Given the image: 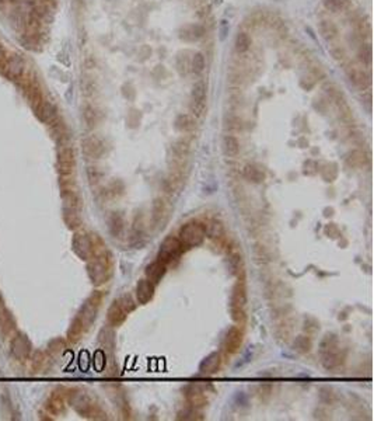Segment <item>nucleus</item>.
<instances>
[{
  "label": "nucleus",
  "mask_w": 374,
  "mask_h": 421,
  "mask_svg": "<svg viewBox=\"0 0 374 421\" xmlns=\"http://www.w3.org/2000/svg\"><path fill=\"white\" fill-rule=\"evenodd\" d=\"M206 237L205 226L199 222H187L182 225L178 232V239L181 241L184 247H198L200 246Z\"/></svg>",
  "instance_id": "nucleus-1"
},
{
  "label": "nucleus",
  "mask_w": 374,
  "mask_h": 421,
  "mask_svg": "<svg viewBox=\"0 0 374 421\" xmlns=\"http://www.w3.org/2000/svg\"><path fill=\"white\" fill-rule=\"evenodd\" d=\"M182 253H184V244L180 241V239L175 236H167L160 244V249L157 253V260L161 261L163 264L170 265L178 261Z\"/></svg>",
  "instance_id": "nucleus-2"
},
{
  "label": "nucleus",
  "mask_w": 374,
  "mask_h": 421,
  "mask_svg": "<svg viewBox=\"0 0 374 421\" xmlns=\"http://www.w3.org/2000/svg\"><path fill=\"white\" fill-rule=\"evenodd\" d=\"M101 302H103V294L101 292H93V294L89 296V299L85 302V305L81 306L80 312L77 313V318L81 325L85 327V330L87 331L91 327V325L96 322L97 313H98V309L101 306Z\"/></svg>",
  "instance_id": "nucleus-3"
},
{
  "label": "nucleus",
  "mask_w": 374,
  "mask_h": 421,
  "mask_svg": "<svg viewBox=\"0 0 374 421\" xmlns=\"http://www.w3.org/2000/svg\"><path fill=\"white\" fill-rule=\"evenodd\" d=\"M170 215H171V206L169 202L163 197H157L151 205V223L154 225V228L163 229L165 223L169 222Z\"/></svg>",
  "instance_id": "nucleus-4"
},
{
  "label": "nucleus",
  "mask_w": 374,
  "mask_h": 421,
  "mask_svg": "<svg viewBox=\"0 0 374 421\" xmlns=\"http://www.w3.org/2000/svg\"><path fill=\"white\" fill-rule=\"evenodd\" d=\"M81 151L85 153V156L93 159V160H97V159H101L105 155L107 146L100 136L90 135V136H87L81 141Z\"/></svg>",
  "instance_id": "nucleus-5"
},
{
  "label": "nucleus",
  "mask_w": 374,
  "mask_h": 421,
  "mask_svg": "<svg viewBox=\"0 0 374 421\" xmlns=\"http://www.w3.org/2000/svg\"><path fill=\"white\" fill-rule=\"evenodd\" d=\"M72 246L74 253L83 260H90L93 253H94L93 237L85 233V232H77L76 235L73 236Z\"/></svg>",
  "instance_id": "nucleus-6"
},
{
  "label": "nucleus",
  "mask_w": 374,
  "mask_h": 421,
  "mask_svg": "<svg viewBox=\"0 0 374 421\" xmlns=\"http://www.w3.org/2000/svg\"><path fill=\"white\" fill-rule=\"evenodd\" d=\"M3 73L10 80H20L24 78L25 60L20 55H12L5 60L3 63Z\"/></svg>",
  "instance_id": "nucleus-7"
},
{
  "label": "nucleus",
  "mask_w": 374,
  "mask_h": 421,
  "mask_svg": "<svg viewBox=\"0 0 374 421\" xmlns=\"http://www.w3.org/2000/svg\"><path fill=\"white\" fill-rule=\"evenodd\" d=\"M74 152L70 146H62L58 152V171L63 177H69L74 171Z\"/></svg>",
  "instance_id": "nucleus-8"
},
{
  "label": "nucleus",
  "mask_w": 374,
  "mask_h": 421,
  "mask_svg": "<svg viewBox=\"0 0 374 421\" xmlns=\"http://www.w3.org/2000/svg\"><path fill=\"white\" fill-rule=\"evenodd\" d=\"M242 330L237 326L230 327L229 330L226 331V336L223 338V351L227 355H233L235 353H238V349L241 348L242 345Z\"/></svg>",
  "instance_id": "nucleus-9"
},
{
  "label": "nucleus",
  "mask_w": 374,
  "mask_h": 421,
  "mask_svg": "<svg viewBox=\"0 0 374 421\" xmlns=\"http://www.w3.org/2000/svg\"><path fill=\"white\" fill-rule=\"evenodd\" d=\"M185 395V400L187 403L193 407V409H202L207 404V397H206V392L203 388H200L198 385H189L185 388L184 391Z\"/></svg>",
  "instance_id": "nucleus-10"
},
{
  "label": "nucleus",
  "mask_w": 374,
  "mask_h": 421,
  "mask_svg": "<svg viewBox=\"0 0 374 421\" xmlns=\"http://www.w3.org/2000/svg\"><path fill=\"white\" fill-rule=\"evenodd\" d=\"M320 357L322 367L325 368L326 371H334V369H337L344 364L346 355H345L344 349L341 348V345H338V347L321 354Z\"/></svg>",
  "instance_id": "nucleus-11"
},
{
  "label": "nucleus",
  "mask_w": 374,
  "mask_h": 421,
  "mask_svg": "<svg viewBox=\"0 0 374 421\" xmlns=\"http://www.w3.org/2000/svg\"><path fill=\"white\" fill-rule=\"evenodd\" d=\"M247 305V285L244 278H238L231 289V309H245Z\"/></svg>",
  "instance_id": "nucleus-12"
},
{
  "label": "nucleus",
  "mask_w": 374,
  "mask_h": 421,
  "mask_svg": "<svg viewBox=\"0 0 374 421\" xmlns=\"http://www.w3.org/2000/svg\"><path fill=\"white\" fill-rule=\"evenodd\" d=\"M222 364H223V358H222V354L215 351V353H211L203 358V361L200 362L199 365V372L205 376H211V375H215L216 372H219V369L222 368Z\"/></svg>",
  "instance_id": "nucleus-13"
},
{
  "label": "nucleus",
  "mask_w": 374,
  "mask_h": 421,
  "mask_svg": "<svg viewBox=\"0 0 374 421\" xmlns=\"http://www.w3.org/2000/svg\"><path fill=\"white\" fill-rule=\"evenodd\" d=\"M127 318V310L122 307V305L118 302V299H115V301L109 305L108 310H107V320H108L109 326H112V327H119V326L125 323Z\"/></svg>",
  "instance_id": "nucleus-14"
},
{
  "label": "nucleus",
  "mask_w": 374,
  "mask_h": 421,
  "mask_svg": "<svg viewBox=\"0 0 374 421\" xmlns=\"http://www.w3.org/2000/svg\"><path fill=\"white\" fill-rule=\"evenodd\" d=\"M34 111H35L38 120L43 121L45 124H52L55 120H58V113H56L55 106L52 102L47 101V100L38 102L34 107Z\"/></svg>",
  "instance_id": "nucleus-15"
},
{
  "label": "nucleus",
  "mask_w": 374,
  "mask_h": 421,
  "mask_svg": "<svg viewBox=\"0 0 374 421\" xmlns=\"http://www.w3.org/2000/svg\"><path fill=\"white\" fill-rule=\"evenodd\" d=\"M12 354L17 358V360H24L28 357L31 351V343L30 340L24 336V334H17L12 340Z\"/></svg>",
  "instance_id": "nucleus-16"
},
{
  "label": "nucleus",
  "mask_w": 374,
  "mask_h": 421,
  "mask_svg": "<svg viewBox=\"0 0 374 421\" xmlns=\"http://www.w3.org/2000/svg\"><path fill=\"white\" fill-rule=\"evenodd\" d=\"M165 272H167V265L163 264L161 261L156 260V261H153V263H150V264L146 267L145 275L146 279H149L151 284L157 285L163 279Z\"/></svg>",
  "instance_id": "nucleus-17"
},
{
  "label": "nucleus",
  "mask_w": 374,
  "mask_h": 421,
  "mask_svg": "<svg viewBox=\"0 0 374 421\" xmlns=\"http://www.w3.org/2000/svg\"><path fill=\"white\" fill-rule=\"evenodd\" d=\"M154 296V284H151L149 279H140L136 285V298L138 303L146 305L153 299Z\"/></svg>",
  "instance_id": "nucleus-18"
},
{
  "label": "nucleus",
  "mask_w": 374,
  "mask_h": 421,
  "mask_svg": "<svg viewBox=\"0 0 374 421\" xmlns=\"http://www.w3.org/2000/svg\"><path fill=\"white\" fill-rule=\"evenodd\" d=\"M108 230L111 235L118 239L125 235V219L119 212H111L108 217Z\"/></svg>",
  "instance_id": "nucleus-19"
},
{
  "label": "nucleus",
  "mask_w": 374,
  "mask_h": 421,
  "mask_svg": "<svg viewBox=\"0 0 374 421\" xmlns=\"http://www.w3.org/2000/svg\"><path fill=\"white\" fill-rule=\"evenodd\" d=\"M55 9V2L54 0H36L34 3V16L36 18H41V20H45V18L51 16L54 13Z\"/></svg>",
  "instance_id": "nucleus-20"
},
{
  "label": "nucleus",
  "mask_w": 374,
  "mask_h": 421,
  "mask_svg": "<svg viewBox=\"0 0 374 421\" xmlns=\"http://www.w3.org/2000/svg\"><path fill=\"white\" fill-rule=\"evenodd\" d=\"M174 126L180 132H191L196 128V120L189 114H180L175 118Z\"/></svg>",
  "instance_id": "nucleus-21"
},
{
  "label": "nucleus",
  "mask_w": 374,
  "mask_h": 421,
  "mask_svg": "<svg viewBox=\"0 0 374 421\" xmlns=\"http://www.w3.org/2000/svg\"><path fill=\"white\" fill-rule=\"evenodd\" d=\"M242 176H244V179H247L248 181L255 183V184H261L262 181L265 180L264 170L258 166H255V164H247L242 170Z\"/></svg>",
  "instance_id": "nucleus-22"
},
{
  "label": "nucleus",
  "mask_w": 374,
  "mask_h": 421,
  "mask_svg": "<svg viewBox=\"0 0 374 421\" xmlns=\"http://www.w3.org/2000/svg\"><path fill=\"white\" fill-rule=\"evenodd\" d=\"M222 148L226 156L234 157L240 153V142L233 135H226L222 142Z\"/></svg>",
  "instance_id": "nucleus-23"
},
{
  "label": "nucleus",
  "mask_w": 374,
  "mask_h": 421,
  "mask_svg": "<svg viewBox=\"0 0 374 421\" xmlns=\"http://www.w3.org/2000/svg\"><path fill=\"white\" fill-rule=\"evenodd\" d=\"M98 340L100 343L103 344L105 348L112 349L115 347V333H114V327H104L100 331L98 334Z\"/></svg>",
  "instance_id": "nucleus-24"
},
{
  "label": "nucleus",
  "mask_w": 374,
  "mask_h": 421,
  "mask_svg": "<svg viewBox=\"0 0 374 421\" xmlns=\"http://www.w3.org/2000/svg\"><path fill=\"white\" fill-rule=\"evenodd\" d=\"M85 331L86 330L85 327H83V325H81V322H80L77 318H74L72 325L69 327V330H67V338H69L72 343H76V341L80 340V337L85 334Z\"/></svg>",
  "instance_id": "nucleus-25"
},
{
  "label": "nucleus",
  "mask_w": 374,
  "mask_h": 421,
  "mask_svg": "<svg viewBox=\"0 0 374 421\" xmlns=\"http://www.w3.org/2000/svg\"><path fill=\"white\" fill-rule=\"evenodd\" d=\"M63 218H65V222L67 223V226H69L70 229L78 228V226H80V223H81L80 210H77V209L63 208Z\"/></svg>",
  "instance_id": "nucleus-26"
},
{
  "label": "nucleus",
  "mask_w": 374,
  "mask_h": 421,
  "mask_svg": "<svg viewBox=\"0 0 374 421\" xmlns=\"http://www.w3.org/2000/svg\"><path fill=\"white\" fill-rule=\"evenodd\" d=\"M293 347H295V349H296L297 353H300V354H307V353H310L311 351V348H313V341H311V338L308 336H297L296 338H295V343H293Z\"/></svg>",
  "instance_id": "nucleus-27"
},
{
  "label": "nucleus",
  "mask_w": 374,
  "mask_h": 421,
  "mask_svg": "<svg viewBox=\"0 0 374 421\" xmlns=\"http://www.w3.org/2000/svg\"><path fill=\"white\" fill-rule=\"evenodd\" d=\"M205 230L206 235L211 236L212 239H220L224 235L223 223L218 221V219H212L209 225H207V228H205Z\"/></svg>",
  "instance_id": "nucleus-28"
},
{
  "label": "nucleus",
  "mask_w": 374,
  "mask_h": 421,
  "mask_svg": "<svg viewBox=\"0 0 374 421\" xmlns=\"http://www.w3.org/2000/svg\"><path fill=\"white\" fill-rule=\"evenodd\" d=\"M203 32L205 31L200 25H189V27H185L182 30L181 37L187 41H195V40H199L200 37L203 36Z\"/></svg>",
  "instance_id": "nucleus-29"
},
{
  "label": "nucleus",
  "mask_w": 374,
  "mask_h": 421,
  "mask_svg": "<svg viewBox=\"0 0 374 421\" xmlns=\"http://www.w3.org/2000/svg\"><path fill=\"white\" fill-rule=\"evenodd\" d=\"M229 268L233 274L240 275V272L242 271V256L238 252L229 254Z\"/></svg>",
  "instance_id": "nucleus-30"
},
{
  "label": "nucleus",
  "mask_w": 374,
  "mask_h": 421,
  "mask_svg": "<svg viewBox=\"0 0 374 421\" xmlns=\"http://www.w3.org/2000/svg\"><path fill=\"white\" fill-rule=\"evenodd\" d=\"M350 80L353 82L355 86H357V87H362V89L367 87L368 83H370V78H368V75H366L363 71H353V72H350Z\"/></svg>",
  "instance_id": "nucleus-31"
},
{
  "label": "nucleus",
  "mask_w": 374,
  "mask_h": 421,
  "mask_svg": "<svg viewBox=\"0 0 374 421\" xmlns=\"http://www.w3.org/2000/svg\"><path fill=\"white\" fill-rule=\"evenodd\" d=\"M177 418L178 420H189V421H195V420H203V415L200 414L198 409H193L189 406V409L181 410L178 414H177Z\"/></svg>",
  "instance_id": "nucleus-32"
},
{
  "label": "nucleus",
  "mask_w": 374,
  "mask_h": 421,
  "mask_svg": "<svg viewBox=\"0 0 374 421\" xmlns=\"http://www.w3.org/2000/svg\"><path fill=\"white\" fill-rule=\"evenodd\" d=\"M189 66L193 73H202L205 71V58L200 52H196L193 55L192 59L189 62Z\"/></svg>",
  "instance_id": "nucleus-33"
},
{
  "label": "nucleus",
  "mask_w": 374,
  "mask_h": 421,
  "mask_svg": "<svg viewBox=\"0 0 374 421\" xmlns=\"http://www.w3.org/2000/svg\"><path fill=\"white\" fill-rule=\"evenodd\" d=\"M63 407H65V404H63V397L59 396V395H54V396L51 397V400L48 402V409L51 410L54 414L61 413L62 410H63Z\"/></svg>",
  "instance_id": "nucleus-34"
},
{
  "label": "nucleus",
  "mask_w": 374,
  "mask_h": 421,
  "mask_svg": "<svg viewBox=\"0 0 374 421\" xmlns=\"http://www.w3.org/2000/svg\"><path fill=\"white\" fill-rule=\"evenodd\" d=\"M367 157L364 156L363 152H353L349 157H348V162L352 167H363L366 164Z\"/></svg>",
  "instance_id": "nucleus-35"
},
{
  "label": "nucleus",
  "mask_w": 374,
  "mask_h": 421,
  "mask_svg": "<svg viewBox=\"0 0 374 421\" xmlns=\"http://www.w3.org/2000/svg\"><path fill=\"white\" fill-rule=\"evenodd\" d=\"M250 45H251V41H250V37H248L247 34L241 32V34L237 36V38H235V48H237L238 52H241L242 54V52L248 51Z\"/></svg>",
  "instance_id": "nucleus-36"
},
{
  "label": "nucleus",
  "mask_w": 374,
  "mask_h": 421,
  "mask_svg": "<svg viewBox=\"0 0 374 421\" xmlns=\"http://www.w3.org/2000/svg\"><path fill=\"white\" fill-rule=\"evenodd\" d=\"M118 302H119V303L122 305V307L127 310L128 314H129L131 312H133V310L136 309V306H138V303L133 301V298L131 296V294H123L121 298L118 299Z\"/></svg>",
  "instance_id": "nucleus-37"
},
{
  "label": "nucleus",
  "mask_w": 374,
  "mask_h": 421,
  "mask_svg": "<svg viewBox=\"0 0 374 421\" xmlns=\"http://www.w3.org/2000/svg\"><path fill=\"white\" fill-rule=\"evenodd\" d=\"M321 31H322V34H324V37H325L326 40H332V38H335L337 34H338L337 27L332 24L331 21H322V23H321Z\"/></svg>",
  "instance_id": "nucleus-38"
},
{
  "label": "nucleus",
  "mask_w": 374,
  "mask_h": 421,
  "mask_svg": "<svg viewBox=\"0 0 374 421\" xmlns=\"http://www.w3.org/2000/svg\"><path fill=\"white\" fill-rule=\"evenodd\" d=\"M83 115H85V121L86 124L89 126H94L97 124V121H98V118H97V113L96 110L93 109V107H90V106H87L85 109V113H83Z\"/></svg>",
  "instance_id": "nucleus-39"
},
{
  "label": "nucleus",
  "mask_w": 374,
  "mask_h": 421,
  "mask_svg": "<svg viewBox=\"0 0 374 421\" xmlns=\"http://www.w3.org/2000/svg\"><path fill=\"white\" fill-rule=\"evenodd\" d=\"M324 5L329 12L338 13L345 7V0H324Z\"/></svg>",
  "instance_id": "nucleus-40"
},
{
  "label": "nucleus",
  "mask_w": 374,
  "mask_h": 421,
  "mask_svg": "<svg viewBox=\"0 0 374 421\" xmlns=\"http://www.w3.org/2000/svg\"><path fill=\"white\" fill-rule=\"evenodd\" d=\"M231 319L234 320L235 323H238V325L245 323V320H247L245 309H231Z\"/></svg>",
  "instance_id": "nucleus-41"
},
{
  "label": "nucleus",
  "mask_w": 374,
  "mask_h": 421,
  "mask_svg": "<svg viewBox=\"0 0 374 421\" xmlns=\"http://www.w3.org/2000/svg\"><path fill=\"white\" fill-rule=\"evenodd\" d=\"M362 56H360V59L363 60V62H366V63H370V60H371V52H370V48L368 47H366V54L364 52H362Z\"/></svg>",
  "instance_id": "nucleus-42"
},
{
  "label": "nucleus",
  "mask_w": 374,
  "mask_h": 421,
  "mask_svg": "<svg viewBox=\"0 0 374 421\" xmlns=\"http://www.w3.org/2000/svg\"><path fill=\"white\" fill-rule=\"evenodd\" d=\"M7 55H6V49H5V47L0 44V67L3 66V63H5V60H6Z\"/></svg>",
  "instance_id": "nucleus-43"
},
{
  "label": "nucleus",
  "mask_w": 374,
  "mask_h": 421,
  "mask_svg": "<svg viewBox=\"0 0 374 421\" xmlns=\"http://www.w3.org/2000/svg\"><path fill=\"white\" fill-rule=\"evenodd\" d=\"M7 2H10V0H0V3H7Z\"/></svg>",
  "instance_id": "nucleus-44"
}]
</instances>
